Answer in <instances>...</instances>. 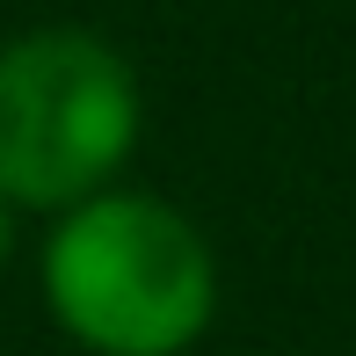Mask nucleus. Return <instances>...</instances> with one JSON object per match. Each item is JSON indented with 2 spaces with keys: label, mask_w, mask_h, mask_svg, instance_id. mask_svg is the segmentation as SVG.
I'll return each instance as SVG.
<instances>
[{
  "label": "nucleus",
  "mask_w": 356,
  "mask_h": 356,
  "mask_svg": "<svg viewBox=\"0 0 356 356\" xmlns=\"http://www.w3.org/2000/svg\"><path fill=\"white\" fill-rule=\"evenodd\" d=\"M37 291L88 356H189L218 320V254L182 204L117 182L51 218Z\"/></svg>",
  "instance_id": "obj_1"
},
{
  "label": "nucleus",
  "mask_w": 356,
  "mask_h": 356,
  "mask_svg": "<svg viewBox=\"0 0 356 356\" xmlns=\"http://www.w3.org/2000/svg\"><path fill=\"white\" fill-rule=\"evenodd\" d=\"M145 138V88L124 44L44 22L0 44V197L58 218L124 182Z\"/></svg>",
  "instance_id": "obj_2"
},
{
  "label": "nucleus",
  "mask_w": 356,
  "mask_h": 356,
  "mask_svg": "<svg viewBox=\"0 0 356 356\" xmlns=\"http://www.w3.org/2000/svg\"><path fill=\"white\" fill-rule=\"evenodd\" d=\"M15 218H22V211L0 197V277H8V262H15Z\"/></svg>",
  "instance_id": "obj_3"
}]
</instances>
